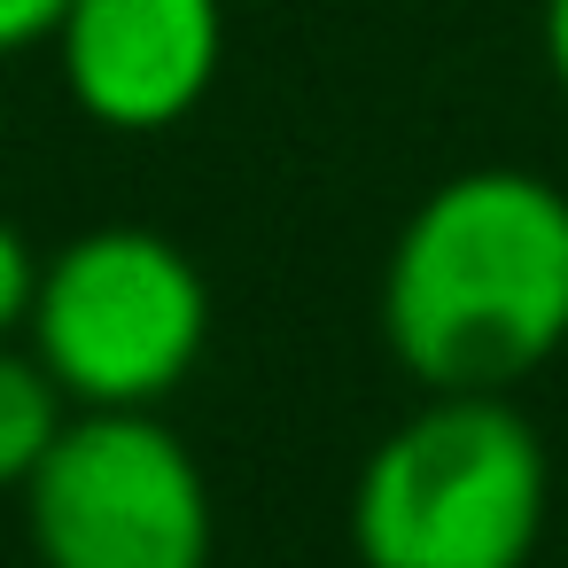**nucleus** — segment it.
<instances>
[{
    "mask_svg": "<svg viewBox=\"0 0 568 568\" xmlns=\"http://www.w3.org/2000/svg\"><path fill=\"white\" fill-rule=\"evenodd\" d=\"M389 358L428 389H514L568 351V195L483 164L428 187L382 265Z\"/></svg>",
    "mask_w": 568,
    "mask_h": 568,
    "instance_id": "nucleus-1",
    "label": "nucleus"
},
{
    "mask_svg": "<svg viewBox=\"0 0 568 568\" xmlns=\"http://www.w3.org/2000/svg\"><path fill=\"white\" fill-rule=\"evenodd\" d=\"M552 514V459L498 389H444L405 413L351 483L358 568H529Z\"/></svg>",
    "mask_w": 568,
    "mask_h": 568,
    "instance_id": "nucleus-2",
    "label": "nucleus"
},
{
    "mask_svg": "<svg viewBox=\"0 0 568 568\" xmlns=\"http://www.w3.org/2000/svg\"><path fill=\"white\" fill-rule=\"evenodd\" d=\"M24 343L71 405H164L211 351V281L156 226H87L40 257Z\"/></svg>",
    "mask_w": 568,
    "mask_h": 568,
    "instance_id": "nucleus-3",
    "label": "nucleus"
},
{
    "mask_svg": "<svg viewBox=\"0 0 568 568\" xmlns=\"http://www.w3.org/2000/svg\"><path fill=\"white\" fill-rule=\"evenodd\" d=\"M17 498L40 568H211L219 545L203 459L156 405H71Z\"/></svg>",
    "mask_w": 568,
    "mask_h": 568,
    "instance_id": "nucleus-4",
    "label": "nucleus"
},
{
    "mask_svg": "<svg viewBox=\"0 0 568 568\" xmlns=\"http://www.w3.org/2000/svg\"><path fill=\"white\" fill-rule=\"evenodd\" d=\"M48 48L102 133H172L219 87L226 0H71Z\"/></svg>",
    "mask_w": 568,
    "mask_h": 568,
    "instance_id": "nucleus-5",
    "label": "nucleus"
},
{
    "mask_svg": "<svg viewBox=\"0 0 568 568\" xmlns=\"http://www.w3.org/2000/svg\"><path fill=\"white\" fill-rule=\"evenodd\" d=\"M71 397L63 382L40 366V351L0 343V490H24V475L48 459V444L63 436Z\"/></svg>",
    "mask_w": 568,
    "mask_h": 568,
    "instance_id": "nucleus-6",
    "label": "nucleus"
},
{
    "mask_svg": "<svg viewBox=\"0 0 568 568\" xmlns=\"http://www.w3.org/2000/svg\"><path fill=\"white\" fill-rule=\"evenodd\" d=\"M32 288H40V257H32V242L0 219V343L9 335H24V320H32Z\"/></svg>",
    "mask_w": 568,
    "mask_h": 568,
    "instance_id": "nucleus-7",
    "label": "nucleus"
},
{
    "mask_svg": "<svg viewBox=\"0 0 568 568\" xmlns=\"http://www.w3.org/2000/svg\"><path fill=\"white\" fill-rule=\"evenodd\" d=\"M71 0H0V55H32L55 40Z\"/></svg>",
    "mask_w": 568,
    "mask_h": 568,
    "instance_id": "nucleus-8",
    "label": "nucleus"
},
{
    "mask_svg": "<svg viewBox=\"0 0 568 568\" xmlns=\"http://www.w3.org/2000/svg\"><path fill=\"white\" fill-rule=\"evenodd\" d=\"M537 40H545V71H552V87L568 94V0H545V9H537Z\"/></svg>",
    "mask_w": 568,
    "mask_h": 568,
    "instance_id": "nucleus-9",
    "label": "nucleus"
},
{
    "mask_svg": "<svg viewBox=\"0 0 568 568\" xmlns=\"http://www.w3.org/2000/svg\"><path fill=\"white\" fill-rule=\"evenodd\" d=\"M226 9H234V0H226Z\"/></svg>",
    "mask_w": 568,
    "mask_h": 568,
    "instance_id": "nucleus-10",
    "label": "nucleus"
}]
</instances>
